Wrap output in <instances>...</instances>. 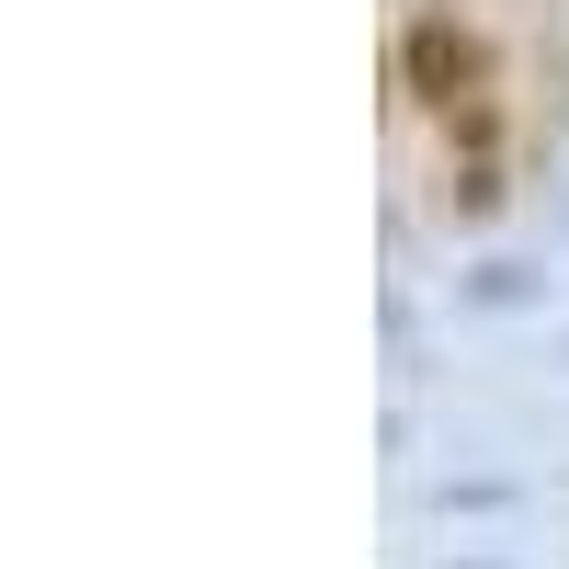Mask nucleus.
Wrapping results in <instances>:
<instances>
[{"label": "nucleus", "mask_w": 569, "mask_h": 569, "mask_svg": "<svg viewBox=\"0 0 569 569\" xmlns=\"http://www.w3.org/2000/svg\"><path fill=\"white\" fill-rule=\"evenodd\" d=\"M410 69H421V91H467V80H479V46H467L456 23H421L410 34Z\"/></svg>", "instance_id": "obj_1"}]
</instances>
